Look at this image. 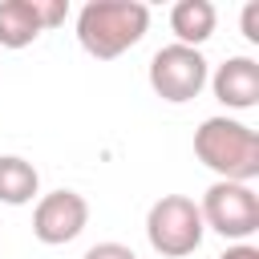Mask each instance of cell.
I'll use <instances>...</instances> for the list:
<instances>
[{
  "label": "cell",
  "mask_w": 259,
  "mask_h": 259,
  "mask_svg": "<svg viewBox=\"0 0 259 259\" xmlns=\"http://www.w3.org/2000/svg\"><path fill=\"white\" fill-rule=\"evenodd\" d=\"M150 28V8L142 0H89L77 12V40L89 57L113 61L134 49Z\"/></svg>",
  "instance_id": "6da1fadb"
},
{
  "label": "cell",
  "mask_w": 259,
  "mask_h": 259,
  "mask_svg": "<svg viewBox=\"0 0 259 259\" xmlns=\"http://www.w3.org/2000/svg\"><path fill=\"white\" fill-rule=\"evenodd\" d=\"M194 158L214 170L223 182H255L259 178V134L227 113L206 117L194 130Z\"/></svg>",
  "instance_id": "7a4b0ae2"
},
{
  "label": "cell",
  "mask_w": 259,
  "mask_h": 259,
  "mask_svg": "<svg viewBox=\"0 0 259 259\" xmlns=\"http://www.w3.org/2000/svg\"><path fill=\"white\" fill-rule=\"evenodd\" d=\"M198 214H202L206 231H214V235H223L231 243H247L259 231V194H255L251 182H223V178H214L202 190Z\"/></svg>",
  "instance_id": "3957f363"
},
{
  "label": "cell",
  "mask_w": 259,
  "mask_h": 259,
  "mask_svg": "<svg viewBox=\"0 0 259 259\" xmlns=\"http://www.w3.org/2000/svg\"><path fill=\"white\" fill-rule=\"evenodd\" d=\"M202 235H206V227H202L198 202L186 194H162L146 214V239L166 259L194 255L202 247Z\"/></svg>",
  "instance_id": "277c9868"
},
{
  "label": "cell",
  "mask_w": 259,
  "mask_h": 259,
  "mask_svg": "<svg viewBox=\"0 0 259 259\" xmlns=\"http://www.w3.org/2000/svg\"><path fill=\"white\" fill-rule=\"evenodd\" d=\"M210 65L202 57V49H186V45H166L150 57V89L170 101V105H186L206 89Z\"/></svg>",
  "instance_id": "5b68a950"
},
{
  "label": "cell",
  "mask_w": 259,
  "mask_h": 259,
  "mask_svg": "<svg viewBox=\"0 0 259 259\" xmlns=\"http://www.w3.org/2000/svg\"><path fill=\"white\" fill-rule=\"evenodd\" d=\"M89 227V202L77 190H53L40 194L32 206V235L45 247H65Z\"/></svg>",
  "instance_id": "8992f818"
},
{
  "label": "cell",
  "mask_w": 259,
  "mask_h": 259,
  "mask_svg": "<svg viewBox=\"0 0 259 259\" xmlns=\"http://www.w3.org/2000/svg\"><path fill=\"white\" fill-rule=\"evenodd\" d=\"M206 81L227 109H255L259 105V61L255 57H227Z\"/></svg>",
  "instance_id": "52a82bcc"
},
{
  "label": "cell",
  "mask_w": 259,
  "mask_h": 259,
  "mask_svg": "<svg viewBox=\"0 0 259 259\" xmlns=\"http://www.w3.org/2000/svg\"><path fill=\"white\" fill-rule=\"evenodd\" d=\"M214 24H219V12L210 0H178L170 8V32H174V45H186V49H198L214 36Z\"/></svg>",
  "instance_id": "ba28073f"
},
{
  "label": "cell",
  "mask_w": 259,
  "mask_h": 259,
  "mask_svg": "<svg viewBox=\"0 0 259 259\" xmlns=\"http://www.w3.org/2000/svg\"><path fill=\"white\" fill-rule=\"evenodd\" d=\"M40 194V174L28 158L20 154H0V202L4 206H24Z\"/></svg>",
  "instance_id": "9c48e42d"
},
{
  "label": "cell",
  "mask_w": 259,
  "mask_h": 259,
  "mask_svg": "<svg viewBox=\"0 0 259 259\" xmlns=\"http://www.w3.org/2000/svg\"><path fill=\"white\" fill-rule=\"evenodd\" d=\"M40 32L45 28L32 0H0V49H24Z\"/></svg>",
  "instance_id": "30bf717a"
},
{
  "label": "cell",
  "mask_w": 259,
  "mask_h": 259,
  "mask_svg": "<svg viewBox=\"0 0 259 259\" xmlns=\"http://www.w3.org/2000/svg\"><path fill=\"white\" fill-rule=\"evenodd\" d=\"M32 4H36V16H40V28H57L69 16V4L65 0H32Z\"/></svg>",
  "instance_id": "8fae6325"
},
{
  "label": "cell",
  "mask_w": 259,
  "mask_h": 259,
  "mask_svg": "<svg viewBox=\"0 0 259 259\" xmlns=\"http://www.w3.org/2000/svg\"><path fill=\"white\" fill-rule=\"evenodd\" d=\"M81 259H138V255H134L125 243H113V239H109V243H93Z\"/></svg>",
  "instance_id": "7c38bea8"
},
{
  "label": "cell",
  "mask_w": 259,
  "mask_h": 259,
  "mask_svg": "<svg viewBox=\"0 0 259 259\" xmlns=\"http://www.w3.org/2000/svg\"><path fill=\"white\" fill-rule=\"evenodd\" d=\"M243 36L255 45L259 40V4H247L243 8Z\"/></svg>",
  "instance_id": "4fadbf2b"
},
{
  "label": "cell",
  "mask_w": 259,
  "mask_h": 259,
  "mask_svg": "<svg viewBox=\"0 0 259 259\" xmlns=\"http://www.w3.org/2000/svg\"><path fill=\"white\" fill-rule=\"evenodd\" d=\"M219 259H259V247H251V243H235V247H227Z\"/></svg>",
  "instance_id": "5bb4252c"
}]
</instances>
